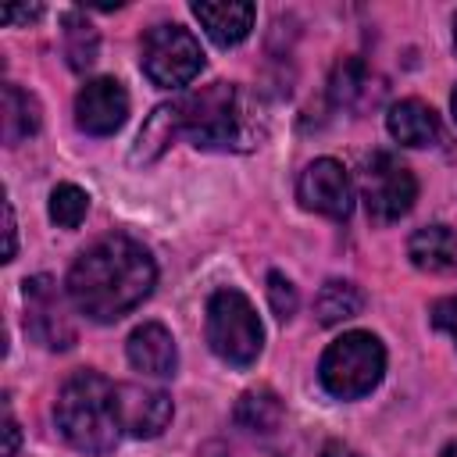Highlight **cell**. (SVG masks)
<instances>
[{
	"instance_id": "6da1fadb",
	"label": "cell",
	"mask_w": 457,
	"mask_h": 457,
	"mask_svg": "<svg viewBox=\"0 0 457 457\" xmlns=\"http://www.w3.org/2000/svg\"><path fill=\"white\" fill-rule=\"evenodd\" d=\"M157 282V264L150 250L132 236H104L86 246L68 271L71 303L93 321H118L139 307Z\"/></svg>"
},
{
	"instance_id": "7a4b0ae2",
	"label": "cell",
	"mask_w": 457,
	"mask_h": 457,
	"mask_svg": "<svg viewBox=\"0 0 457 457\" xmlns=\"http://www.w3.org/2000/svg\"><path fill=\"white\" fill-rule=\"evenodd\" d=\"M54 421L57 432L75 446L79 453H111L118 446L121 421H118V403H114V382H107L96 371H75L54 403Z\"/></svg>"
},
{
	"instance_id": "3957f363",
	"label": "cell",
	"mask_w": 457,
	"mask_h": 457,
	"mask_svg": "<svg viewBox=\"0 0 457 457\" xmlns=\"http://www.w3.org/2000/svg\"><path fill=\"white\" fill-rule=\"evenodd\" d=\"M182 132L196 150H250L257 139V114L228 82H211L179 100Z\"/></svg>"
},
{
	"instance_id": "277c9868",
	"label": "cell",
	"mask_w": 457,
	"mask_h": 457,
	"mask_svg": "<svg viewBox=\"0 0 457 457\" xmlns=\"http://www.w3.org/2000/svg\"><path fill=\"white\" fill-rule=\"evenodd\" d=\"M386 371V346L371 332H343L328 343L318 364V378L328 396L357 400L382 382Z\"/></svg>"
},
{
	"instance_id": "5b68a950",
	"label": "cell",
	"mask_w": 457,
	"mask_h": 457,
	"mask_svg": "<svg viewBox=\"0 0 457 457\" xmlns=\"http://www.w3.org/2000/svg\"><path fill=\"white\" fill-rule=\"evenodd\" d=\"M207 346L232 368H246L264 350V328L239 289H218L207 300Z\"/></svg>"
},
{
	"instance_id": "8992f818",
	"label": "cell",
	"mask_w": 457,
	"mask_h": 457,
	"mask_svg": "<svg viewBox=\"0 0 457 457\" xmlns=\"http://www.w3.org/2000/svg\"><path fill=\"white\" fill-rule=\"evenodd\" d=\"M139 64L143 75L161 86V89H179L186 82H193L204 68V50L196 43V36L182 25H154L143 36L139 46Z\"/></svg>"
},
{
	"instance_id": "52a82bcc",
	"label": "cell",
	"mask_w": 457,
	"mask_h": 457,
	"mask_svg": "<svg viewBox=\"0 0 457 457\" xmlns=\"http://www.w3.org/2000/svg\"><path fill=\"white\" fill-rule=\"evenodd\" d=\"M418 200L414 171L389 150H378L364 164V207L368 218L378 225L400 221Z\"/></svg>"
},
{
	"instance_id": "ba28073f",
	"label": "cell",
	"mask_w": 457,
	"mask_h": 457,
	"mask_svg": "<svg viewBox=\"0 0 457 457\" xmlns=\"http://www.w3.org/2000/svg\"><path fill=\"white\" fill-rule=\"evenodd\" d=\"M25 325L36 343L46 350H68L75 343V325L64 311V300L57 293V282L50 275L25 278Z\"/></svg>"
},
{
	"instance_id": "9c48e42d",
	"label": "cell",
	"mask_w": 457,
	"mask_h": 457,
	"mask_svg": "<svg viewBox=\"0 0 457 457\" xmlns=\"http://www.w3.org/2000/svg\"><path fill=\"white\" fill-rule=\"evenodd\" d=\"M296 200L303 211L346 221L353 211V182L346 175V168L332 157H318L303 168L300 182H296Z\"/></svg>"
},
{
	"instance_id": "30bf717a",
	"label": "cell",
	"mask_w": 457,
	"mask_h": 457,
	"mask_svg": "<svg viewBox=\"0 0 457 457\" xmlns=\"http://www.w3.org/2000/svg\"><path fill=\"white\" fill-rule=\"evenodd\" d=\"M129 118V93L118 79H89L75 96V125L86 136H114Z\"/></svg>"
},
{
	"instance_id": "8fae6325",
	"label": "cell",
	"mask_w": 457,
	"mask_h": 457,
	"mask_svg": "<svg viewBox=\"0 0 457 457\" xmlns=\"http://www.w3.org/2000/svg\"><path fill=\"white\" fill-rule=\"evenodd\" d=\"M114 403H118V421L125 436L154 439L171 425V396L164 389L121 382L114 386Z\"/></svg>"
},
{
	"instance_id": "7c38bea8",
	"label": "cell",
	"mask_w": 457,
	"mask_h": 457,
	"mask_svg": "<svg viewBox=\"0 0 457 457\" xmlns=\"http://www.w3.org/2000/svg\"><path fill=\"white\" fill-rule=\"evenodd\" d=\"M125 353H129V364L136 371L154 375V378H168L179 368L175 339H171V332L161 321H146V325L132 328V336L125 343Z\"/></svg>"
},
{
	"instance_id": "4fadbf2b",
	"label": "cell",
	"mask_w": 457,
	"mask_h": 457,
	"mask_svg": "<svg viewBox=\"0 0 457 457\" xmlns=\"http://www.w3.org/2000/svg\"><path fill=\"white\" fill-rule=\"evenodd\" d=\"M253 4L243 0H196L193 4V18L204 25V32L218 43V46H236L250 36L253 29Z\"/></svg>"
},
{
	"instance_id": "5bb4252c",
	"label": "cell",
	"mask_w": 457,
	"mask_h": 457,
	"mask_svg": "<svg viewBox=\"0 0 457 457\" xmlns=\"http://www.w3.org/2000/svg\"><path fill=\"white\" fill-rule=\"evenodd\" d=\"M386 129L400 146H432L439 139V118L421 100H396L386 114Z\"/></svg>"
},
{
	"instance_id": "9a60e30c",
	"label": "cell",
	"mask_w": 457,
	"mask_h": 457,
	"mask_svg": "<svg viewBox=\"0 0 457 457\" xmlns=\"http://www.w3.org/2000/svg\"><path fill=\"white\" fill-rule=\"evenodd\" d=\"M407 257L421 271H457V232L450 225H425L407 239Z\"/></svg>"
},
{
	"instance_id": "2e32d148",
	"label": "cell",
	"mask_w": 457,
	"mask_h": 457,
	"mask_svg": "<svg viewBox=\"0 0 457 457\" xmlns=\"http://www.w3.org/2000/svg\"><path fill=\"white\" fill-rule=\"evenodd\" d=\"M282 400L275 389L268 386H257V389H246L236 407H232V421L243 428V432H253V436H271L278 425H282Z\"/></svg>"
},
{
	"instance_id": "e0dca14e",
	"label": "cell",
	"mask_w": 457,
	"mask_h": 457,
	"mask_svg": "<svg viewBox=\"0 0 457 457\" xmlns=\"http://www.w3.org/2000/svg\"><path fill=\"white\" fill-rule=\"evenodd\" d=\"M39 132V104L32 93L18 89V86H4V100H0V136L7 146H18L21 139Z\"/></svg>"
},
{
	"instance_id": "ac0fdd59",
	"label": "cell",
	"mask_w": 457,
	"mask_h": 457,
	"mask_svg": "<svg viewBox=\"0 0 457 457\" xmlns=\"http://www.w3.org/2000/svg\"><path fill=\"white\" fill-rule=\"evenodd\" d=\"M179 129H182L179 104H161V107H154V114L143 121L139 139H136V146H132V164H150V161H157V157L171 146V139H175Z\"/></svg>"
},
{
	"instance_id": "d6986e66",
	"label": "cell",
	"mask_w": 457,
	"mask_h": 457,
	"mask_svg": "<svg viewBox=\"0 0 457 457\" xmlns=\"http://www.w3.org/2000/svg\"><path fill=\"white\" fill-rule=\"evenodd\" d=\"M328 96H332L336 107H346V111H357V107H364L368 100H375L368 64H364L361 57H343V61L332 68Z\"/></svg>"
},
{
	"instance_id": "ffe728a7",
	"label": "cell",
	"mask_w": 457,
	"mask_h": 457,
	"mask_svg": "<svg viewBox=\"0 0 457 457\" xmlns=\"http://www.w3.org/2000/svg\"><path fill=\"white\" fill-rule=\"evenodd\" d=\"M361 307H364V293L353 282H343V278H328L314 296V314H318L321 325L350 321V318L361 314Z\"/></svg>"
},
{
	"instance_id": "44dd1931",
	"label": "cell",
	"mask_w": 457,
	"mask_h": 457,
	"mask_svg": "<svg viewBox=\"0 0 457 457\" xmlns=\"http://www.w3.org/2000/svg\"><path fill=\"white\" fill-rule=\"evenodd\" d=\"M61 25H64V57H68V64L75 71H86L96 61V50H100L96 29L89 25V18L82 11H64Z\"/></svg>"
},
{
	"instance_id": "7402d4cb",
	"label": "cell",
	"mask_w": 457,
	"mask_h": 457,
	"mask_svg": "<svg viewBox=\"0 0 457 457\" xmlns=\"http://www.w3.org/2000/svg\"><path fill=\"white\" fill-rule=\"evenodd\" d=\"M89 211V193L79 189L75 182H61L54 193H50V221L61 225V228H79L82 218Z\"/></svg>"
},
{
	"instance_id": "603a6c76",
	"label": "cell",
	"mask_w": 457,
	"mask_h": 457,
	"mask_svg": "<svg viewBox=\"0 0 457 457\" xmlns=\"http://www.w3.org/2000/svg\"><path fill=\"white\" fill-rule=\"evenodd\" d=\"M268 303L275 318H293L296 314V286L282 271H268Z\"/></svg>"
},
{
	"instance_id": "cb8c5ba5",
	"label": "cell",
	"mask_w": 457,
	"mask_h": 457,
	"mask_svg": "<svg viewBox=\"0 0 457 457\" xmlns=\"http://www.w3.org/2000/svg\"><path fill=\"white\" fill-rule=\"evenodd\" d=\"M432 325L443 328L457 343V296H446V300H436L432 303Z\"/></svg>"
},
{
	"instance_id": "d4e9b609",
	"label": "cell",
	"mask_w": 457,
	"mask_h": 457,
	"mask_svg": "<svg viewBox=\"0 0 457 457\" xmlns=\"http://www.w3.org/2000/svg\"><path fill=\"white\" fill-rule=\"evenodd\" d=\"M18 225H14V207H11V200H4V236H7V243H4V261H14V250H18V232H14Z\"/></svg>"
},
{
	"instance_id": "484cf974",
	"label": "cell",
	"mask_w": 457,
	"mask_h": 457,
	"mask_svg": "<svg viewBox=\"0 0 457 457\" xmlns=\"http://www.w3.org/2000/svg\"><path fill=\"white\" fill-rule=\"evenodd\" d=\"M39 14H43L39 4H32V7H29V4H25V7H4V11H0V21H7V25H14V21H36Z\"/></svg>"
},
{
	"instance_id": "4316f807",
	"label": "cell",
	"mask_w": 457,
	"mask_h": 457,
	"mask_svg": "<svg viewBox=\"0 0 457 457\" xmlns=\"http://www.w3.org/2000/svg\"><path fill=\"white\" fill-rule=\"evenodd\" d=\"M18 443H21L18 421H14L11 414H4V457H14V453H18Z\"/></svg>"
},
{
	"instance_id": "83f0119b",
	"label": "cell",
	"mask_w": 457,
	"mask_h": 457,
	"mask_svg": "<svg viewBox=\"0 0 457 457\" xmlns=\"http://www.w3.org/2000/svg\"><path fill=\"white\" fill-rule=\"evenodd\" d=\"M321 457H361V453H357V450H350L346 443H336V439H332V443H325Z\"/></svg>"
},
{
	"instance_id": "f1b7e54d",
	"label": "cell",
	"mask_w": 457,
	"mask_h": 457,
	"mask_svg": "<svg viewBox=\"0 0 457 457\" xmlns=\"http://www.w3.org/2000/svg\"><path fill=\"white\" fill-rule=\"evenodd\" d=\"M200 457H236V453H232L225 443H211V446H204V453H200Z\"/></svg>"
},
{
	"instance_id": "f546056e",
	"label": "cell",
	"mask_w": 457,
	"mask_h": 457,
	"mask_svg": "<svg viewBox=\"0 0 457 457\" xmlns=\"http://www.w3.org/2000/svg\"><path fill=\"white\" fill-rule=\"evenodd\" d=\"M439 457H457V439H453V443H446V446H443V453H439Z\"/></svg>"
},
{
	"instance_id": "4dcf8cb0",
	"label": "cell",
	"mask_w": 457,
	"mask_h": 457,
	"mask_svg": "<svg viewBox=\"0 0 457 457\" xmlns=\"http://www.w3.org/2000/svg\"><path fill=\"white\" fill-rule=\"evenodd\" d=\"M450 107H453V118H457V86H453V96H450Z\"/></svg>"
},
{
	"instance_id": "1f68e13d",
	"label": "cell",
	"mask_w": 457,
	"mask_h": 457,
	"mask_svg": "<svg viewBox=\"0 0 457 457\" xmlns=\"http://www.w3.org/2000/svg\"><path fill=\"white\" fill-rule=\"evenodd\" d=\"M453 50H457V18H453Z\"/></svg>"
}]
</instances>
